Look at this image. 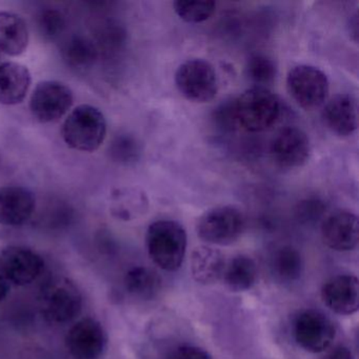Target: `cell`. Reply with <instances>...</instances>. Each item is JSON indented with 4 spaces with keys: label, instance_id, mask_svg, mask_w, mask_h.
I'll list each match as a JSON object with an SVG mask.
<instances>
[{
    "label": "cell",
    "instance_id": "4316f807",
    "mask_svg": "<svg viewBox=\"0 0 359 359\" xmlns=\"http://www.w3.org/2000/svg\"><path fill=\"white\" fill-rule=\"evenodd\" d=\"M67 22L64 14L57 9H43L37 14L36 28L46 41H55L64 34Z\"/></svg>",
    "mask_w": 359,
    "mask_h": 359
},
{
    "label": "cell",
    "instance_id": "d6986e66",
    "mask_svg": "<svg viewBox=\"0 0 359 359\" xmlns=\"http://www.w3.org/2000/svg\"><path fill=\"white\" fill-rule=\"evenodd\" d=\"M29 45V30L22 16L12 12H0V52L20 56Z\"/></svg>",
    "mask_w": 359,
    "mask_h": 359
},
{
    "label": "cell",
    "instance_id": "e0dca14e",
    "mask_svg": "<svg viewBox=\"0 0 359 359\" xmlns=\"http://www.w3.org/2000/svg\"><path fill=\"white\" fill-rule=\"evenodd\" d=\"M32 83L30 70L15 62L0 64V104L15 106L22 104Z\"/></svg>",
    "mask_w": 359,
    "mask_h": 359
},
{
    "label": "cell",
    "instance_id": "5b68a950",
    "mask_svg": "<svg viewBox=\"0 0 359 359\" xmlns=\"http://www.w3.org/2000/svg\"><path fill=\"white\" fill-rule=\"evenodd\" d=\"M245 218L234 205H220L203 213L196 224L199 238L209 245H229L243 234Z\"/></svg>",
    "mask_w": 359,
    "mask_h": 359
},
{
    "label": "cell",
    "instance_id": "836d02e7",
    "mask_svg": "<svg viewBox=\"0 0 359 359\" xmlns=\"http://www.w3.org/2000/svg\"><path fill=\"white\" fill-rule=\"evenodd\" d=\"M348 33H350L351 39L354 41L355 43L358 41V15L355 13L354 16H352L350 20V22L348 25Z\"/></svg>",
    "mask_w": 359,
    "mask_h": 359
},
{
    "label": "cell",
    "instance_id": "9a60e30c",
    "mask_svg": "<svg viewBox=\"0 0 359 359\" xmlns=\"http://www.w3.org/2000/svg\"><path fill=\"white\" fill-rule=\"evenodd\" d=\"M323 121L332 133L340 137L353 135L358 128V100L352 94L333 96L325 102Z\"/></svg>",
    "mask_w": 359,
    "mask_h": 359
},
{
    "label": "cell",
    "instance_id": "f546056e",
    "mask_svg": "<svg viewBox=\"0 0 359 359\" xmlns=\"http://www.w3.org/2000/svg\"><path fill=\"white\" fill-rule=\"evenodd\" d=\"M214 126L222 132H233L239 127L237 121L235 98H229L216 107L212 113Z\"/></svg>",
    "mask_w": 359,
    "mask_h": 359
},
{
    "label": "cell",
    "instance_id": "f1b7e54d",
    "mask_svg": "<svg viewBox=\"0 0 359 359\" xmlns=\"http://www.w3.org/2000/svg\"><path fill=\"white\" fill-rule=\"evenodd\" d=\"M95 43L98 52L106 54L114 53L123 47L126 41V33L119 25L112 22H102L95 31Z\"/></svg>",
    "mask_w": 359,
    "mask_h": 359
},
{
    "label": "cell",
    "instance_id": "4fadbf2b",
    "mask_svg": "<svg viewBox=\"0 0 359 359\" xmlns=\"http://www.w3.org/2000/svg\"><path fill=\"white\" fill-rule=\"evenodd\" d=\"M321 237L325 245L334 251L348 252L356 249L359 241L358 217L346 210L334 212L323 220Z\"/></svg>",
    "mask_w": 359,
    "mask_h": 359
},
{
    "label": "cell",
    "instance_id": "83f0119b",
    "mask_svg": "<svg viewBox=\"0 0 359 359\" xmlns=\"http://www.w3.org/2000/svg\"><path fill=\"white\" fill-rule=\"evenodd\" d=\"M144 196L131 190H118L113 194L112 212L114 216L123 220H130L144 209Z\"/></svg>",
    "mask_w": 359,
    "mask_h": 359
},
{
    "label": "cell",
    "instance_id": "ac0fdd59",
    "mask_svg": "<svg viewBox=\"0 0 359 359\" xmlns=\"http://www.w3.org/2000/svg\"><path fill=\"white\" fill-rule=\"evenodd\" d=\"M226 264L224 254L208 245L196 248L191 256L193 278L201 285H213L222 279Z\"/></svg>",
    "mask_w": 359,
    "mask_h": 359
},
{
    "label": "cell",
    "instance_id": "d6a6232c",
    "mask_svg": "<svg viewBox=\"0 0 359 359\" xmlns=\"http://www.w3.org/2000/svg\"><path fill=\"white\" fill-rule=\"evenodd\" d=\"M319 359H354V356L348 346H336L325 351V354Z\"/></svg>",
    "mask_w": 359,
    "mask_h": 359
},
{
    "label": "cell",
    "instance_id": "603a6c76",
    "mask_svg": "<svg viewBox=\"0 0 359 359\" xmlns=\"http://www.w3.org/2000/svg\"><path fill=\"white\" fill-rule=\"evenodd\" d=\"M273 274L281 283H294L302 276L304 260L298 250L285 245L275 252L272 258Z\"/></svg>",
    "mask_w": 359,
    "mask_h": 359
},
{
    "label": "cell",
    "instance_id": "6da1fadb",
    "mask_svg": "<svg viewBox=\"0 0 359 359\" xmlns=\"http://www.w3.org/2000/svg\"><path fill=\"white\" fill-rule=\"evenodd\" d=\"M146 245L149 256L158 268L173 272L184 262L188 236L180 222L157 220L147 230Z\"/></svg>",
    "mask_w": 359,
    "mask_h": 359
},
{
    "label": "cell",
    "instance_id": "484cf974",
    "mask_svg": "<svg viewBox=\"0 0 359 359\" xmlns=\"http://www.w3.org/2000/svg\"><path fill=\"white\" fill-rule=\"evenodd\" d=\"M140 142L131 134H118L113 138L108 149L109 157L111 161L121 165H131L140 159Z\"/></svg>",
    "mask_w": 359,
    "mask_h": 359
},
{
    "label": "cell",
    "instance_id": "44dd1931",
    "mask_svg": "<svg viewBox=\"0 0 359 359\" xmlns=\"http://www.w3.org/2000/svg\"><path fill=\"white\" fill-rule=\"evenodd\" d=\"M257 266L250 256L238 255L226 264L224 268V283L234 292H243L251 289L257 279Z\"/></svg>",
    "mask_w": 359,
    "mask_h": 359
},
{
    "label": "cell",
    "instance_id": "e575fe53",
    "mask_svg": "<svg viewBox=\"0 0 359 359\" xmlns=\"http://www.w3.org/2000/svg\"><path fill=\"white\" fill-rule=\"evenodd\" d=\"M10 292V283L4 276L3 273L0 272V302L7 297Z\"/></svg>",
    "mask_w": 359,
    "mask_h": 359
},
{
    "label": "cell",
    "instance_id": "7c38bea8",
    "mask_svg": "<svg viewBox=\"0 0 359 359\" xmlns=\"http://www.w3.org/2000/svg\"><path fill=\"white\" fill-rule=\"evenodd\" d=\"M271 157L281 169H297L310 158L311 142L308 134L296 127L281 130L271 144Z\"/></svg>",
    "mask_w": 359,
    "mask_h": 359
},
{
    "label": "cell",
    "instance_id": "2e32d148",
    "mask_svg": "<svg viewBox=\"0 0 359 359\" xmlns=\"http://www.w3.org/2000/svg\"><path fill=\"white\" fill-rule=\"evenodd\" d=\"M323 304L338 315H352L359 308V281L354 275L332 277L321 287Z\"/></svg>",
    "mask_w": 359,
    "mask_h": 359
},
{
    "label": "cell",
    "instance_id": "3957f363",
    "mask_svg": "<svg viewBox=\"0 0 359 359\" xmlns=\"http://www.w3.org/2000/svg\"><path fill=\"white\" fill-rule=\"evenodd\" d=\"M239 127L249 132L270 129L281 113L278 96L268 88L252 87L235 98Z\"/></svg>",
    "mask_w": 359,
    "mask_h": 359
},
{
    "label": "cell",
    "instance_id": "cb8c5ba5",
    "mask_svg": "<svg viewBox=\"0 0 359 359\" xmlns=\"http://www.w3.org/2000/svg\"><path fill=\"white\" fill-rule=\"evenodd\" d=\"M245 75L254 87L266 88L276 79V64L264 54H254L248 60Z\"/></svg>",
    "mask_w": 359,
    "mask_h": 359
},
{
    "label": "cell",
    "instance_id": "8fae6325",
    "mask_svg": "<svg viewBox=\"0 0 359 359\" xmlns=\"http://www.w3.org/2000/svg\"><path fill=\"white\" fill-rule=\"evenodd\" d=\"M108 344L102 323L91 317L77 321L66 338L67 348L74 359H100Z\"/></svg>",
    "mask_w": 359,
    "mask_h": 359
},
{
    "label": "cell",
    "instance_id": "7402d4cb",
    "mask_svg": "<svg viewBox=\"0 0 359 359\" xmlns=\"http://www.w3.org/2000/svg\"><path fill=\"white\" fill-rule=\"evenodd\" d=\"M125 287L133 297L150 300L161 291V278L152 269L135 266L126 274Z\"/></svg>",
    "mask_w": 359,
    "mask_h": 359
},
{
    "label": "cell",
    "instance_id": "5bb4252c",
    "mask_svg": "<svg viewBox=\"0 0 359 359\" xmlns=\"http://www.w3.org/2000/svg\"><path fill=\"white\" fill-rule=\"evenodd\" d=\"M35 210L36 198L26 187H0V226H22L33 217Z\"/></svg>",
    "mask_w": 359,
    "mask_h": 359
},
{
    "label": "cell",
    "instance_id": "1f68e13d",
    "mask_svg": "<svg viewBox=\"0 0 359 359\" xmlns=\"http://www.w3.org/2000/svg\"><path fill=\"white\" fill-rule=\"evenodd\" d=\"M167 359H212L211 355L194 346H180L174 348Z\"/></svg>",
    "mask_w": 359,
    "mask_h": 359
},
{
    "label": "cell",
    "instance_id": "ffe728a7",
    "mask_svg": "<svg viewBox=\"0 0 359 359\" xmlns=\"http://www.w3.org/2000/svg\"><path fill=\"white\" fill-rule=\"evenodd\" d=\"M62 55L71 68L86 70L94 66L100 52L93 39L83 35H73L62 46Z\"/></svg>",
    "mask_w": 359,
    "mask_h": 359
},
{
    "label": "cell",
    "instance_id": "ba28073f",
    "mask_svg": "<svg viewBox=\"0 0 359 359\" xmlns=\"http://www.w3.org/2000/svg\"><path fill=\"white\" fill-rule=\"evenodd\" d=\"M293 337L296 344L313 354L325 352L336 337L333 321L320 311H302L294 319Z\"/></svg>",
    "mask_w": 359,
    "mask_h": 359
},
{
    "label": "cell",
    "instance_id": "30bf717a",
    "mask_svg": "<svg viewBox=\"0 0 359 359\" xmlns=\"http://www.w3.org/2000/svg\"><path fill=\"white\" fill-rule=\"evenodd\" d=\"M45 269V260L28 248L11 245L0 253V272L10 283L27 285L34 283Z\"/></svg>",
    "mask_w": 359,
    "mask_h": 359
},
{
    "label": "cell",
    "instance_id": "7a4b0ae2",
    "mask_svg": "<svg viewBox=\"0 0 359 359\" xmlns=\"http://www.w3.org/2000/svg\"><path fill=\"white\" fill-rule=\"evenodd\" d=\"M104 113L91 104L75 108L62 123V136L67 146L79 152H94L104 144L107 136Z\"/></svg>",
    "mask_w": 359,
    "mask_h": 359
},
{
    "label": "cell",
    "instance_id": "277c9868",
    "mask_svg": "<svg viewBox=\"0 0 359 359\" xmlns=\"http://www.w3.org/2000/svg\"><path fill=\"white\" fill-rule=\"evenodd\" d=\"M83 304V295L76 283L67 277L50 279L39 297L41 314L53 323H70L81 314Z\"/></svg>",
    "mask_w": 359,
    "mask_h": 359
},
{
    "label": "cell",
    "instance_id": "d4e9b609",
    "mask_svg": "<svg viewBox=\"0 0 359 359\" xmlns=\"http://www.w3.org/2000/svg\"><path fill=\"white\" fill-rule=\"evenodd\" d=\"M173 9L178 18L189 24H201L210 20L216 9L212 0H177Z\"/></svg>",
    "mask_w": 359,
    "mask_h": 359
},
{
    "label": "cell",
    "instance_id": "8992f818",
    "mask_svg": "<svg viewBox=\"0 0 359 359\" xmlns=\"http://www.w3.org/2000/svg\"><path fill=\"white\" fill-rule=\"evenodd\" d=\"M175 85L189 102L207 104L217 95L218 79L215 69L207 60H189L175 73Z\"/></svg>",
    "mask_w": 359,
    "mask_h": 359
},
{
    "label": "cell",
    "instance_id": "9c48e42d",
    "mask_svg": "<svg viewBox=\"0 0 359 359\" xmlns=\"http://www.w3.org/2000/svg\"><path fill=\"white\" fill-rule=\"evenodd\" d=\"M73 102L74 95L66 83L57 81H41L31 95V114L39 123H55L70 111Z\"/></svg>",
    "mask_w": 359,
    "mask_h": 359
},
{
    "label": "cell",
    "instance_id": "4dcf8cb0",
    "mask_svg": "<svg viewBox=\"0 0 359 359\" xmlns=\"http://www.w3.org/2000/svg\"><path fill=\"white\" fill-rule=\"evenodd\" d=\"M325 211V205L321 199L316 197L304 199L296 210V215L302 222H312L318 220Z\"/></svg>",
    "mask_w": 359,
    "mask_h": 359
},
{
    "label": "cell",
    "instance_id": "52a82bcc",
    "mask_svg": "<svg viewBox=\"0 0 359 359\" xmlns=\"http://www.w3.org/2000/svg\"><path fill=\"white\" fill-rule=\"evenodd\" d=\"M287 89L300 108L311 111L325 104L329 97L330 83L320 69L310 65H298L287 73Z\"/></svg>",
    "mask_w": 359,
    "mask_h": 359
}]
</instances>
